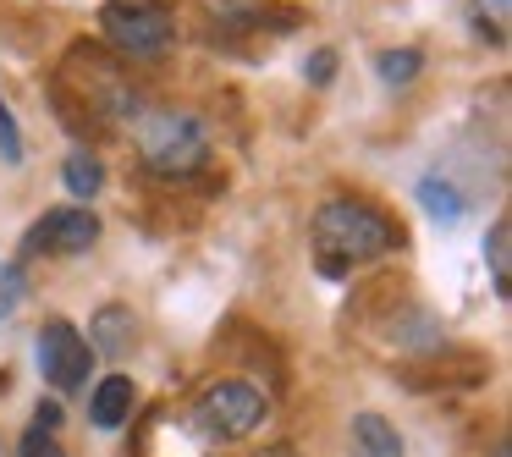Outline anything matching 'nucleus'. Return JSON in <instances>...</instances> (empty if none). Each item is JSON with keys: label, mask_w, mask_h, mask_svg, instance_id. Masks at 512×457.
Instances as JSON below:
<instances>
[{"label": "nucleus", "mask_w": 512, "mask_h": 457, "mask_svg": "<svg viewBox=\"0 0 512 457\" xmlns=\"http://www.w3.org/2000/svg\"><path fill=\"white\" fill-rule=\"evenodd\" d=\"M347 457H402V435L386 424V413H358Z\"/></svg>", "instance_id": "nucleus-9"}, {"label": "nucleus", "mask_w": 512, "mask_h": 457, "mask_svg": "<svg viewBox=\"0 0 512 457\" xmlns=\"http://www.w3.org/2000/svg\"><path fill=\"white\" fill-rule=\"evenodd\" d=\"M496 457H507V452H496Z\"/></svg>", "instance_id": "nucleus-21"}, {"label": "nucleus", "mask_w": 512, "mask_h": 457, "mask_svg": "<svg viewBox=\"0 0 512 457\" xmlns=\"http://www.w3.org/2000/svg\"><path fill=\"white\" fill-rule=\"evenodd\" d=\"M39 353V375L50 380L56 391H78L89 380V364H94V347L83 342V331L72 320H50L34 342Z\"/></svg>", "instance_id": "nucleus-6"}, {"label": "nucleus", "mask_w": 512, "mask_h": 457, "mask_svg": "<svg viewBox=\"0 0 512 457\" xmlns=\"http://www.w3.org/2000/svg\"><path fill=\"white\" fill-rule=\"evenodd\" d=\"M507 215H501L496 226H490V237H485V259H490V281H496V292L507 298L512 292V248H507Z\"/></svg>", "instance_id": "nucleus-13"}, {"label": "nucleus", "mask_w": 512, "mask_h": 457, "mask_svg": "<svg viewBox=\"0 0 512 457\" xmlns=\"http://www.w3.org/2000/svg\"><path fill=\"white\" fill-rule=\"evenodd\" d=\"M331 72H336V56H331V50H320V56H314V83H325Z\"/></svg>", "instance_id": "nucleus-18"}, {"label": "nucleus", "mask_w": 512, "mask_h": 457, "mask_svg": "<svg viewBox=\"0 0 512 457\" xmlns=\"http://www.w3.org/2000/svg\"><path fill=\"white\" fill-rule=\"evenodd\" d=\"M265 397H259L248 380H215L210 391H204L199 402H193L188 424L204 435V441L215 446H232V441H248V435L265 424Z\"/></svg>", "instance_id": "nucleus-3"}, {"label": "nucleus", "mask_w": 512, "mask_h": 457, "mask_svg": "<svg viewBox=\"0 0 512 457\" xmlns=\"http://www.w3.org/2000/svg\"><path fill=\"white\" fill-rule=\"evenodd\" d=\"M100 243V221H94L89 204H67V210H45L28 226V254H89Z\"/></svg>", "instance_id": "nucleus-7"}, {"label": "nucleus", "mask_w": 512, "mask_h": 457, "mask_svg": "<svg viewBox=\"0 0 512 457\" xmlns=\"http://www.w3.org/2000/svg\"><path fill=\"white\" fill-rule=\"evenodd\" d=\"M314 254H320L325 276H342V270L380 259L391 248H402V226L386 210H375L369 199H325L314 210Z\"/></svg>", "instance_id": "nucleus-1"}, {"label": "nucleus", "mask_w": 512, "mask_h": 457, "mask_svg": "<svg viewBox=\"0 0 512 457\" xmlns=\"http://www.w3.org/2000/svg\"><path fill=\"white\" fill-rule=\"evenodd\" d=\"M138 160H144V171H155V177H166V182L193 177V171L210 160V127L193 111H177V105L149 111L144 122H138Z\"/></svg>", "instance_id": "nucleus-2"}, {"label": "nucleus", "mask_w": 512, "mask_h": 457, "mask_svg": "<svg viewBox=\"0 0 512 457\" xmlns=\"http://www.w3.org/2000/svg\"><path fill=\"white\" fill-rule=\"evenodd\" d=\"M419 72H424V56H419V50H386V56H380V78H386L391 89L413 83Z\"/></svg>", "instance_id": "nucleus-14"}, {"label": "nucleus", "mask_w": 512, "mask_h": 457, "mask_svg": "<svg viewBox=\"0 0 512 457\" xmlns=\"http://www.w3.org/2000/svg\"><path fill=\"white\" fill-rule=\"evenodd\" d=\"M105 39L133 61H155L171 45V23L155 6H133V0H111L105 6Z\"/></svg>", "instance_id": "nucleus-5"}, {"label": "nucleus", "mask_w": 512, "mask_h": 457, "mask_svg": "<svg viewBox=\"0 0 512 457\" xmlns=\"http://www.w3.org/2000/svg\"><path fill=\"white\" fill-rule=\"evenodd\" d=\"M23 457H61V446L50 441L45 430H28V435H23Z\"/></svg>", "instance_id": "nucleus-17"}, {"label": "nucleus", "mask_w": 512, "mask_h": 457, "mask_svg": "<svg viewBox=\"0 0 512 457\" xmlns=\"http://www.w3.org/2000/svg\"><path fill=\"white\" fill-rule=\"evenodd\" d=\"M89 347H94V353H111V358H122L127 347H133V309H122V303H111V309H100V314H94Z\"/></svg>", "instance_id": "nucleus-10"}, {"label": "nucleus", "mask_w": 512, "mask_h": 457, "mask_svg": "<svg viewBox=\"0 0 512 457\" xmlns=\"http://www.w3.org/2000/svg\"><path fill=\"white\" fill-rule=\"evenodd\" d=\"M133 402H138L133 380H127V375H105L100 386H94V397H89V413H94L100 430H122V424L133 419Z\"/></svg>", "instance_id": "nucleus-8"}, {"label": "nucleus", "mask_w": 512, "mask_h": 457, "mask_svg": "<svg viewBox=\"0 0 512 457\" xmlns=\"http://www.w3.org/2000/svg\"><path fill=\"white\" fill-rule=\"evenodd\" d=\"M259 457H298L292 446H270V452H259Z\"/></svg>", "instance_id": "nucleus-20"}, {"label": "nucleus", "mask_w": 512, "mask_h": 457, "mask_svg": "<svg viewBox=\"0 0 512 457\" xmlns=\"http://www.w3.org/2000/svg\"><path fill=\"white\" fill-rule=\"evenodd\" d=\"M72 72H83V105L94 116H105V122H138L144 116V100L122 72V61L100 56V50H72Z\"/></svg>", "instance_id": "nucleus-4"}, {"label": "nucleus", "mask_w": 512, "mask_h": 457, "mask_svg": "<svg viewBox=\"0 0 512 457\" xmlns=\"http://www.w3.org/2000/svg\"><path fill=\"white\" fill-rule=\"evenodd\" d=\"M23 292H28L23 270H17V265H0V320H12V314L23 309Z\"/></svg>", "instance_id": "nucleus-15"}, {"label": "nucleus", "mask_w": 512, "mask_h": 457, "mask_svg": "<svg viewBox=\"0 0 512 457\" xmlns=\"http://www.w3.org/2000/svg\"><path fill=\"white\" fill-rule=\"evenodd\" d=\"M56 424H61V408L56 402H39V430H56Z\"/></svg>", "instance_id": "nucleus-19"}, {"label": "nucleus", "mask_w": 512, "mask_h": 457, "mask_svg": "<svg viewBox=\"0 0 512 457\" xmlns=\"http://www.w3.org/2000/svg\"><path fill=\"white\" fill-rule=\"evenodd\" d=\"M61 182H67V193H72V199H83V204H89L94 193L105 188V166L89 155V149H72V155H67V166H61Z\"/></svg>", "instance_id": "nucleus-12"}, {"label": "nucleus", "mask_w": 512, "mask_h": 457, "mask_svg": "<svg viewBox=\"0 0 512 457\" xmlns=\"http://www.w3.org/2000/svg\"><path fill=\"white\" fill-rule=\"evenodd\" d=\"M0 160H6V166L23 160V127H17V116H12L6 100H0Z\"/></svg>", "instance_id": "nucleus-16"}, {"label": "nucleus", "mask_w": 512, "mask_h": 457, "mask_svg": "<svg viewBox=\"0 0 512 457\" xmlns=\"http://www.w3.org/2000/svg\"><path fill=\"white\" fill-rule=\"evenodd\" d=\"M419 204L430 210V221H441V226H457L463 221V210H468V199L457 193V182H446V177H419Z\"/></svg>", "instance_id": "nucleus-11"}]
</instances>
